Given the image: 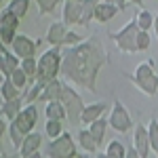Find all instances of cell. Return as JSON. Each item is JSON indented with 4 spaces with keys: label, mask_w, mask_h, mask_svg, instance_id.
<instances>
[{
    "label": "cell",
    "mask_w": 158,
    "mask_h": 158,
    "mask_svg": "<svg viewBox=\"0 0 158 158\" xmlns=\"http://www.w3.org/2000/svg\"><path fill=\"white\" fill-rule=\"evenodd\" d=\"M106 63V53L95 40H82L61 53V74L76 85L95 93L97 74Z\"/></svg>",
    "instance_id": "cell-1"
},
{
    "label": "cell",
    "mask_w": 158,
    "mask_h": 158,
    "mask_svg": "<svg viewBox=\"0 0 158 158\" xmlns=\"http://www.w3.org/2000/svg\"><path fill=\"white\" fill-rule=\"evenodd\" d=\"M38 101H42V103H49V101H59L61 106L65 108V116H68V122L72 124V127H78L80 124V112L85 108V103H82V97L74 91L72 86H68L65 82H61V80H51L44 85L42 89V93H40V97Z\"/></svg>",
    "instance_id": "cell-2"
},
{
    "label": "cell",
    "mask_w": 158,
    "mask_h": 158,
    "mask_svg": "<svg viewBox=\"0 0 158 158\" xmlns=\"http://www.w3.org/2000/svg\"><path fill=\"white\" fill-rule=\"evenodd\" d=\"M36 122H38V108H36V103H32V106H23V110L17 114V118L9 122V133H11L13 146H15V148L21 146L23 137L27 133L34 131Z\"/></svg>",
    "instance_id": "cell-3"
},
{
    "label": "cell",
    "mask_w": 158,
    "mask_h": 158,
    "mask_svg": "<svg viewBox=\"0 0 158 158\" xmlns=\"http://www.w3.org/2000/svg\"><path fill=\"white\" fill-rule=\"evenodd\" d=\"M38 63V72L36 80L40 82H51L57 78V74L61 72V51L57 47H51L49 51H44L40 57L36 59Z\"/></svg>",
    "instance_id": "cell-4"
},
{
    "label": "cell",
    "mask_w": 158,
    "mask_h": 158,
    "mask_svg": "<svg viewBox=\"0 0 158 158\" xmlns=\"http://www.w3.org/2000/svg\"><path fill=\"white\" fill-rule=\"evenodd\" d=\"M133 85L141 89L146 95H156L158 91V74L154 72V63L152 61H143L135 68V74L131 76Z\"/></svg>",
    "instance_id": "cell-5"
},
{
    "label": "cell",
    "mask_w": 158,
    "mask_h": 158,
    "mask_svg": "<svg viewBox=\"0 0 158 158\" xmlns=\"http://www.w3.org/2000/svg\"><path fill=\"white\" fill-rule=\"evenodd\" d=\"M47 156L49 158H78L76 152V143H74L70 133H61L59 137L51 139L47 146Z\"/></svg>",
    "instance_id": "cell-6"
},
{
    "label": "cell",
    "mask_w": 158,
    "mask_h": 158,
    "mask_svg": "<svg viewBox=\"0 0 158 158\" xmlns=\"http://www.w3.org/2000/svg\"><path fill=\"white\" fill-rule=\"evenodd\" d=\"M137 32H139V27L135 23V17L129 21V23L122 27L118 34H112L114 38V42H116V47L122 51V53H135L137 47H135V38H137Z\"/></svg>",
    "instance_id": "cell-7"
},
{
    "label": "cell",
    "mask_w": 158,
    "mask_h": 158,
    "mask_svg": "<svg viewBox=\"0 0 158 158\" xmlns=\"http://www.w3.org/2000/svg\"><path fill=\"white\" fill-rule=\"evenodd\" d=\"M17 27H19V19L13 15L9 9L0 13V40L4 47H11L15 36H17Z\"/></svg>",
    "instance_id": "cell-8"
},
{
    "label": "cell",
    "mask_w": 158,
    "mask_h": 158,
    "mask_svg": "<svg viewBox=\"0 0 158 158\" xmlns=\"http://www.w3.org/2000/svg\"><path fill=\"white\" fill-rule=\"evenodd\" d=\"M108 124L114 129V131H118V133H127V131H131L133 120H131V116H129L127 108L122 106L120 101H116V103L112 106V112H110Z\"/></svg>",
    "instance_id": "cell-9"
},
{
    "label": "cell",
    "mask_w": 158,
    "mask_h": 158,
    "mask_svg": "<svg viewBox=\"0 0 158 158\" xmlns=\"http://www.w3.org/2000/svg\"><path fill=\"white\" fill-rule=\"evenodd\" d=\"M36 49H38V40H32L30 36L25 34H17L15 40L11 44V53L17 57V59H27V57H34L36 55Z\"/></svg>",
    "instance_id": "cell-10"
},
{
    "label": "cell",
    "mask_w": 158,
    "mask_h": 158,
    "mask_svg": "<svg viewBox=\"0 0 158 158\" xmlns=\"http://www.w3.org/2000/svg\"><path fill=\"white\" fill-rule=\"evenodd\" d=\"M133 150L137 152L139 158L150 156V139H148V129L143 124H135L133 131Z\"/></svg>",
    "instance_id": "cell-11"
},
{
    "label": "cell",
    "mask_w": 158,
    "mask_h": 158,
    "mask_svg": "<svg viewBox=\"0 0 158 158\" xmlns=\"http://www.w3.org/2000/svg\"><path fill=\"white\" fill-rule=\"evenodd\" d=\"M106 108H108V103H103V101H95V103L85 106L82 112H80V124H91V122H95L97 118H103Z\"/></svg>",
    "instance_id": "cell-12"
},
{
    "label": "cell",
    "mask_w": 158,
    "mask_h": 158,
    "mask_svg": "<svg viewBox=\"0 0 158 158\" xmlns=\"http://www.w3.org/2000/svg\"><path fill=\"white\" fill-rule=\"evenodd\" d=\"M40 146H42V135L38 131H32L23 137L21 146H19V154H21V158H27L34 152H40Z\"/></svg>",
    "instance_id": "cell-13"
},
{
    "label": "cell",
    "mask_w": 158,
    "mask_h": 158,
    "mask_svg": "<svg viewBox=\"0 0 158 158\" xmlns=\"http://www.w3.org/2000/svg\"><path fill=\"white\" fill-rule=\"evenodd\" d=\"M65 34H68V27L61 23V21H55V23H51L49 32H47V42H49L51 47H63V40H65Z\"/></svg>",
    "instance_id": "cell-14"
},
{
    "label": "cell",
    "mask_w": 158,
    "mask_h": 158,
    "mask_svg": "<svg viewBox=\"0 0 158 158\" xmlns=\"http://www.w3.org/2000/svg\"><path fill=\"white\" fill-rule=\"evenodd\" d=\"M80 13H82V2H65L63 6V21L61 23L65 25H76L80 21Z\"/></svg>",
    "instance_id": "cell-15"
},
{
    "label": "cell",
    "mask_w": 158,
    "mask_h": 158,
    "mask_svg": "<svg viewBox=\"0 0 158 158\" xmlns=\"http://www.w3.org/2000/svg\"><path fill=\"white\" fill-rule=\"evenodd\" d=\"M17 68H19V59L13 55L11 51L6 49L4 53H0V74H2L4 78H9Z\"/></svg>",
    "instance_id": "cell-16"
},
{
    "label": "cell",
    "mask_w": 158,
    "mask_h": 158,
    "mask_svg": "<svg viewBox=\"0 0 158 158\" xmlns=\"http://www.w3.org/2000/svg\"><path fill=\"white\" fill-rule=\"evenodd\" d=\"M118 15V9L114 6V4H108V2H99L97 9H95V17L93 19H97L99 23H108L110 19H114Z\"/></svg>",
    "instance_id": "cell-17"
},
{
    "label": "cell",
    "mask_w": 158,
    "mask_h": 158,
    "mask_svg": "<svg viewBox=\"0 0 158 158\" xmlns=\"http://www.w3.org/2000/svg\"><path fill=\"white\" fill-rule=\"evenodd\" d=\"M44 116L47 120H57V122H63L68 116H65V108L61 106L59 101H49L44 103Z\"/></svg>",
    "instance_id": "cell-18"
},
{
    "label": "cell",
    "mask_w": 158,
    "mask_h": 158,
    "mask_svg": "<svg viewBox=\"0 0 158 158\" xmlns=\"http://www.w3.org/2000/svg\"><path fill=\"white\" fill-rule=\"evenodd\" d=\"M0 110H2L4 118H9V120H15V118H17V114L23 110V99L17 97V99H11V101H4Z\"/></svg>",
    "instance_id": "cell-19"
},
{
    "label": "cell",
    "mask_w": 158,
    "mask_h": 158,
    "mask_svg": "<svg viewBox=\"0 0 158 158\" xmlns=\"http://www.w3.org/2000/svg\"><path fill=\"white\" fill-rule=\"evenodd\" d=\"M106 129H108V120H103V118H97L95 122L89 124V133H91L93 141H95L97 146L103 141V137H106Z\"/></svg>",
    "instance_id": "cell-20"
},
{
    "label": "cell",
    "mask_w": 158,
    "mask_h": 158,
    "mask_svg": "<svg viewBox=\"0 0 158 158\" xmlns=\"http://www.w3.org/2000/svg\"><path fill=\"white\" fill-rule=\"evenodd\" d=\"M101 0H82V13H80V21L78 25H86L93 17H95V9Z\"/></svg>",
    "instance_id": "cell-21"
},
{
    "label": "cell",
    "mask_w": 158,
    "mask_h": 158,
    "mask_svg": "<svg viewBox=\"0 0 158 158\" xmlns=\"http://www.w3.org/2000/svg\"><path fill=\"white\" fill-rule=\"evenodd\" d=\"M0 97L4 99V101H11V99L19 97V89L11 82V78H4L0 82Z\"/></svg>",
    "instance_id": "cell-22"
},
{
    "label": "cell",
    "mask_w": 158,
    "mask_h": 158,
    "mask_svg": "<svg viewBox=\"0 0 158 158\" xmlns=\"http://www.w3.org/2000/svg\"><path fill=\"white\" fill-rule=\"evenodd\" d=\"M135 23L139 27V32H150L152 30V23H154V17H152L150 11L141 9V11L137 13V17H135Z\"/></svg>",
    "instance_id": "cell-23"
},
{
    "label": "cell",
    "mask_w": 158,
    "mask_h": 158,
    "mask_svg": "<svg viewBox=\"0 0 158 158\" xmlns=\"http://www.w3.org/2000/svg\"><path fill=\"white\" fill-rule=\"evenodd\" d=\"M78 143H80V148H82L85 152H97V148H99L97 143L93 141L89 129H80V131H78Z\"/></svg>",
    "instance_id": "cell-24"
},
{
    "label": "cell",
    "mask_w": 158,
    "mask_h": 158,
    "mask_svg": "<svg viewBox=\"0 0 158 158\" xmlns=\"http://www.w3.org/2000/svg\"><path fill=\"white\" fill-rule=\"evenodd\" d=\"M19 68L23 70V74L27 76V80H36V72H38V63L34 57H27V59H21L19 61Z\"/></svg>",
    "instance_id": "cell-25"
},
{
    "label": "cell",
    "mask_w": 158,
    "mask_h": 158,
    "mask_svg": "<svg viewBox=\"0 0 158 158\" xmlns=\"http://www.w3.org/2000/svg\"><path fill=\"white\" fill-rule=\"evenodd\" d=\"M108 158H124L127 156V148L122 146V141L118 139H114V141H110L108 143V150L103 152Z\"/></svg>",
    "instance_id": "cell-26"
},
{
    "label": "cell",
    "mask_w": 158,
    "mask_h": 158,
    "mask_svg": "<svg viewBox=\"0 0 158 158\" xmlns=\"http://www.w3.org/2000/svg\"><path fill=\"white\" fill-rule=\"evenodd\" d=\"M6 9H9L17 19H21L25 13H27V9H30V0H11Z\"/></svg>",
    "instance_id": "cell-27"
},
{
    "label": "cell",
    "mask_w": 158,
    "mask_h": 158,
    "mask_svg": "<svg viewBox=\"0 0 158 158\" xmlns=\"http://www.w3.org/2000/svg\"><path fill=\"white\" fill-rule=\"evenodd\" d=\"M146 129H148V139H150V150L158 152V122L152 118Z\"/></svg>",
    "instance_id": "cell-28"
},
{
    "label": "cell",
    "mask_w": 158,
    "mask_h": 158,
    "mask_svg": "<svg viewBox=\"0 0 158 158\" xmlns=\"http://www.w3.org/2000/svg\"><path fill=\"white\" fill-rule=\"evenodd\" d=\"M44 133L49 135L51 139H55V137H59V135L63 133V127H61V122H57V120H47V124H44Z\"/></svg>",
    "instance_id": "cell-29"
},
{
    "label": "cell",
    "mask_w": 158,
    "mask_h": 158,
    "mask_svg": "<svg viewBox=\"0 0 158 158\" xmlns=\"http://www.w3.org/2000/svg\"><path fill=\"white\" fill-rule=\"evenodd\" d=\"M9 78H11V82L17 86L19 91H21V89H25V85H27V76L23 74V70H21V68H17V70H15Z\"/></svg>",
    "instance_id": "cell-30"
},
{
    "label": "cell",
    "mask_w": 158,
    "mask_h": 158,
    "mask_svg": "<svg viewBox=\"0 0 158 158\" xmlns=\"http://www.w3.org/2000/svg\"><path fill=\"white\" fill-rule=\"evenodd\" d=\"M59 2H61V0H36L38 13H40V15H49V13L55 11V6H57Z\"/></svg>",
    "instance_id": "cell-31"
},
{
    "label": "cell",
    "mask_w": 158,
    "mask_h": 158,
    "mask_svg": "<svg viewBox=\"0 0 158 158\" xmlns=\"http://www.w3.org/2000/svg\"><path fill=\"white\" fill-rule=\"evenodd\" d=\"M150 34L148 32H137V38H135V47H137V51H146L148 47H150Z\"/></svg>",
    "instance_id": "cell-32"
},
{
    "label": "cell",
    "mask_w": 158,
    "mask_h": 158,
    "mask_svg": "<svg viewBox=\"0 0 158 158\" xmlns=\"http://www.w3.org/2000/svg\"><path fill=\"white\" fill-rule=\"evenodd\" d=\"M82 40H85L82 36H78L76 32H70V30H68V34H65V40H63V47H65V49H70V47H76V44H80Z\"/></svg>",
    "instance_id": "cell-33"
},
{
    "label": "cell",
    "mask_w": 158,
    "mask_h": 158,
    "mask_svg": "<svg viewBox=\"0 0 158 158\" xmlns=\"http://www.w3.org/2000/svg\"><path fill=\"white\" fill-rule=\"evenodd\" d=\"M103 2H108V4H114L118 11H124V4H127V0H103Z\"/></svg>",
    "instance_id": "cell-34"
},
{
    "label": "cell",
    "mask_w": 158,
    "mask_h": 158,
    "mask_svg": "<svg viewBox=\"0 0 158 158\" xmlns=\"http://www.w3.org/2000/svg\"><path fill=\"white\" fill-rule=\"evenodd\" d=\"M124 158H139V156H137V152L131 148V150H127V156H124Z\"/></svg>",
    "instance_id": "cell-35"
},
{
    "label": "cell",
    "mask_w": 158,
    "mask_h": 158,
    "mask_svg": "<svg viewBox=\"0 0 158 158\" xmlns=\"http://www.w3.org/2000/svg\"><path fill=\"white\" fill-rule=\"evenodd\" d=\"M4 131H6V122L0 118V139H2V135H4Z\"/></svg>",
    "instance_id": "cell-36"
},
{
    "label": "cell",
    "mask_w": 158,
    "mask_h": 158,
    "mask_svg": "<svg viewBox=\"0 0 158 158\" xmlns=\"http://www.w3.org/2000/svg\"><path fill=\"white\" fill-rule=\"evenodd\" d=\"M152 27H154V32H156V36H158V13H156V17H154V23H152Z\"/></svg>",
    "instance_id": "cell-37"
},
{
    "label": "cell",
    "mask_w": 158,
    "mask_h": 158,
    "mask_svg": "<svg viewBox=\"0 0 158 158\" xmlns=\"http://www.w3.org/2000/svg\"><path fill=\"white\" fill-rule=\"evenodd\" d=\"M131 2H133L135 6H143V0H131Z\"/></svg>",
    "instance_id": "cell-38"
},
{
    "label": "cell",
    "mask_w": 158,
    "mask_h": 158,
    "mask_svg": "<svg viewBox=\"0 0 158 158\" xmlns=\"http://www.w3.org/2000/svg\"><path fill=\"white\" fill-rule=\"evenodd\" d=\"M27 158H42V154H40V152H34V154H30Z\"/></svg>",
    "instance_id": "cell-39"
},
{
    "label": "cell",
    "mask_w": 158,
    "mask_h": 158,
    "mask_svg": "<svg viewBox=\"0 0 158 158\" xmlns=\"http://www.w3.org/2000/svg\"><path fill=\"white\" fill-rule=\"evenodd\" d=\"M4 51H6V47H4V44H2V40H0V53H4Z\"/></svg>",
    "instance_id": "cell-40"
},
{
    "label": "cell",
    "mask_w": 158,
    "mask_h": 158,
    "mask_svg": "<svg viewBox=\"0 0 158 158\" xmlns=\"http://www.w3.org/2000/svg\"><path fill=\"white\" fill-rule=\"evenodd\" d=\"M95 158H108V156H106V154H97Z\"/></svg>",
    "instance_id": "cell-41"
},
{
    "label": "cell",
    "mask_w": 158,
    "mask_h": 158,
    "mask_svg": "<svg viewBox=\"0 0 158 158\" xmlns=\"http://www.w3.org/2000/svg\"><path fill=\"white\" fill-rule=\"evenodd\" d=\"M65 2H82V0H65Z\"/></svg>",
    "instance_id": "cell-42"
},
{
    "label": "cell",
    "mask_w": 158,
    "mask_h": 158,
    "mask_svg": "<svg viewBox=\"0 0 158 158\" xmlns=\"http://www.w3.org/2000/svg\"><path fill=\"white\" fill-rule=\"evenodd\" d=\"M2 80H4V76H2V74H0V82H2Z\"/></svg>",
    "instance_id": "cell-43"
},
{
    "label": "cell",
    "mask_w": 158,
    "mask_h": 158,
    "mask_svg": "<svg viewBox=\"0 0 158 158\" xmlns=\"http://www.w3.org/2000/svg\"><path fill=\"white\" fill-rule=\"evenodd\" d=\"M0 4H2V0H0Z\"/></svg>",
    "instance_id": "cell-44"
},
{
    "label": "cell",
    "mask_w": 158,
    "mask_h": 158,
    "mask_svg": "<svg viewBox=\"0 0 158 158\" xmlns=\"http://www.w3.org/2000/svg\"><path fill=\"white\" fill-rule=\"evenodd\" d=\"M9 2H11V0H9Z\"/></svg>",
    "instance_id": "cell-45"
},
{
    "label": "cell",
    "mask_w": 158,
    "mask_h": 158,
    "mask_svg": "<svg viewBox=\"0 0 158 158\" xmlns=\"http://www.w3.org/2000/svg\"><path fill=\"white\" fill-rule=\"evenodd\" d=\"M156 154H158V152H156Z\"/></svg>",
    "instance_id": "cell-46"
}]
</instances>
